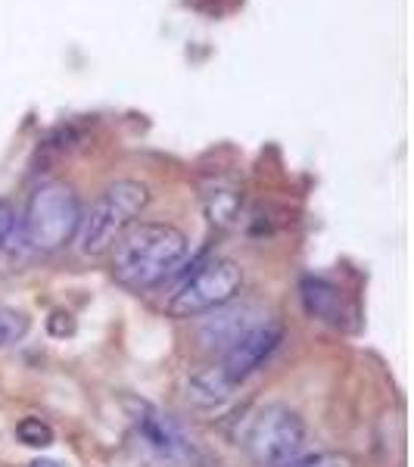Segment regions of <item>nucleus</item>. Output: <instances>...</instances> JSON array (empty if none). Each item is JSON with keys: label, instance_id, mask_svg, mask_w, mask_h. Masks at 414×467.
Listing matches in <instances>:
<instances>
[{"label": "nucleus", "instance_id": "obj_1", "mask_svg": "<svg viewBox=\"0 0 414 467\" xmlns=\"http://www.w3.org/2000/svg\"><path fill=\"white\" fill-rule=\"evenodd\" d=\"M112 255V277L128 290H150L162 284L187 255V234L169 222H134Z\"/></svg>", "mask_w": 414, "mask_h": 467}, {"label": "nucleus", "instance_id": "obj_2", "mask_svg": "<svg viewBox=\"0 0 414 467\" xmlns=\"http://www.w3.org/2000/svg\"><path fill=\"white\" fill-rule=\"evenodd\" d=\"M81 200L66 181H44L32 191L22 215V240L35 253H59L78 237Z\"/></svg>", "mask_w": 414, "mask_h": 467}, {"label": "nucleus", "instance_id": "obj_3", "mask_svg": "<svg viewBox=\"0 0 414 467\" xmlns=\"http://www.w3.org/2000/svg\"><path fill=\"white\" fill-rule=\"evenodd\" d=\"M150 202V187L134 178L109 184L88 213H81L78 250L85 255H107L116 240L140 218Z\"/></svg>", "mask_w": 414, "mask_h": 467}, {"label": "nucleus", "instance_id": "obj_4", "mask_svg": "<svg viewBox=\"0 0 414 467\" xmlns=\"http://www.w3.org/2000/svg\"><path fill=\"white\" fill-rule=\"evenodd\" d=\"M243 446L250 458L262 467H284L303 455L305 420L290 405L268 402L250 418L243 433Z\"/></svg>", "mask_w": 414, "mask_h": 467}, {"label": "nucleus", "instance_id": "obj_5", "mask_svg": "<svg viewBox=\"0 0 414 467\" xmlns=\"http://www.w3.org/2000/svg\"><path fill=\"white\" fill-rule=\"evenodd\" d=\"M243 287V271L234 259H215L202 262V265L187 277L178 287L175 296L169 299V315L171 318H200L209 315L212 308L231 303Z\"/></svg>", "mask_w": 414, "mask_h": 467}, {"label": "nucleus", "instance_id": "obj_6", "mask_svg": "<svg viewBox=\"0 0 414 467\" xmlns=\"http://www.w3.org/2000/svg\"><path fill=\"white\" fill-rule=\"evenodd\" d=\"M284 343V327L281 321H255L243 337H237L234 343L224 349L222 371L234 387H240L246 378H253L262 365L271 358V352Z\"/></svg>", "mask_w": 414, "mask_h": 467}, {"label": "nucleus", "instance_id": "obj_7", "mask_svg": "<svg viewBox=\"0 0 414 467\" xmlns=\"http://www.w3.org/2000/svg\"><path fill=\"white\" fill-rule=\"evenodd\" d=\"M125 405H128V414H131L134 427H138L140 440H144L156 455H162V458L187 455L184 436H181V431L175 427V420H171L169 414H162L156 405H150V402H140V399H125Z\"/></svg>", "mask_w": 414, "mask_h": 467}, {"label": "nucleus", "instance_id": "obj_8", "mask_svg": "<svg viewBox=\"0 0 414 467\" xmlns=\"http://www.w3.org/2000/svg\"><path fill=\"white\" fill-rule=\"evenodd\" d=\"M231 303H234V299H231ZM231 303L212 308L206 324L200 327V340L206 349H228L237 337H243L255 324L253 306H231Z\"/></svg>", "mask_w": 414, "mask_h": 467}, {"label": "nucleus", "instance_id": "obj_9", "mask_svg": "<svg viewBox=\"0 0 414 467\" xmlns=\"http://www.w3.org/2000/svg\"><path fill=\"white\" fill-rule=\"evenodd\" d=\"M202 209L218 231L237 228L243 215V191L228 178H212L209 184H202Z\"/></svg>", "mask_w": 414, "mask_h": 467}, {"label": "nucleus", "instance_id": "obj_10", "mask_svg": "<svg viewBox=\"0 0 414 467\" xmlns=\"http://www.w3.org/2000/svg\"><path fill=\"white\" fill-rule=\"evenodd\" d=\"M303 306L312 318L330 324V327H343L349 312H346V299L334 284L321 281V277H305L303 281Z\"/></svg>", "mask_w": 414, "mask_h": 467}, {"label": "nucleus", "instance_id": "obj_11", "mask_svg": "<svg viewBox=\"0 0 414 467\" xmlns=\"http://www.w3.org/2000/svg\"><path fill=\"white\" fill-rule=\"evenodd\" d=\"M234 393V383L224 378L222 365L218 368H197V371L187 378V399L200 409H218L224 405Z\"/></svg>", "mask_w": 414, "mask_h": 467}, {"label": "nucleus", "instance_id": "obj_12", "mask_svg": "<svg viewBox=\"0 0 414 467\" xmlns=\"http://www.w3.org/2000/svg\"><path fill=\"white\" fill-rule=\"evenodd\" d=\"M28 327H32V321H28L26 312L10 308V306H0V349H10V346L26 340Z\"/></svg>", "mask_w": 414, "mask_h": 467}, {"label": "nucleus", "instance_id": "obj_13", "mask_svg": "<svg viewBox=\"0 0 414 467\" xmlns=\"http://www.w3.org/2000/svg\"><path fill=\"white\" fill-rule=\"evenodd\" d=\"M16 436H19V442L22 446H28V449H50L54 446V440H57V433H54V427L47 424V420H41V418H22L19 424H16Z\"/></svg>", "mask_w": 414, "mask_h": 467}, {"label": "nucleus", "instance_id": "obj_14", "mask_svg": "<svg viewBox=\"0 0 414 467\" xmlns=\"http://www.w3.org/2000/svg\"><path fill=\"white\" fill-rule=\"evenodd\" d=\"M284 467H358L346 451H318V455H299Z\"/></svg>", "mask_w": 414, "mask_h": 467}, {"label": "nucleus", "instance_id": "obj_15", "mask_svg": "<svg viewBox=\"0 0 414 467\" xmlns=\"http://www.w3.org/2000/svg\"><path fill=\"white\" fill-rule=\"evenodd\" d=\"M47 330H50V337H57V340H66V337H72L75 330H78V321H75L72 312L57 308V312H50V318H47Z\"/></svg>", "mask_w": 414, "mask_h": 467}, {"label": "nucleus", "instance_id": "obj_16", "mask_svg": "<svg viewBox=\"0 0 414 467\" xmlns=\"http://www.w3.org/2000/svg\"><path fill=\"white\" fill-rule=\"evenodd\" d=\"M16 213H13V206L6 200H0V250H6L10 246V240L16 237Z\"/></svg>", "mask_w": 414, "mask_h": 467}, {"label": "nucleus", "instance_id": "obj_17", "mask_svg": "<svg viewBox=\"0 0 414 467\" xmlns=\"http://www.w3.org/2000/svg\"><path fill=\"white\" fill-rule=\"evenodd\" d=\"M28 467H63V464L54 462V458H35V462L28 464Z\"/></svg>", "mask_w": 414, "mask_h": 467}]
</instances>
